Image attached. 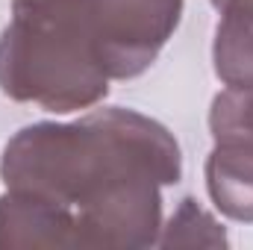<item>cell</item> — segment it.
Returning <instances> with one entry per match:
<instances>
[{"label":"cell","mask_w":253,"mask_h":250,"mask_svg":"<svg viewBox=\"0 0 253 250\" xmlns=\"http://www.w3.org/2000/svg\"><path fill=\"white\" fill-rule=\"evenodd\" d=\"M106 77L80 0H15V21L0 39L6 94L71 112L100 100Z\"/></svg>","instance_id":"cell-1"},{"label":"cell","mask_w":253,"mask_h":250,"mask_svg":"<svg viewBox=\"0 0 253 250\" xmlns=\"http://www.w3.org/2000/svg\"><path fill=\"white\" fill-rule=\"evenodd\" d=\"M97 59L109 77H135L180 21L183 0H80Z\"/></svg>","instance_id":"cell-2"},{"label":"cell","mask_w":253,"mask_h":250,"mask_svg":"<svg viewBox=\"0 0 253 250\" xmlns=\"http://www.w3.org/2000/svg\"><path fill=\"white\" fill-rule=\"evenodd\" d=\"M209 194L221 212L239 221H253V147L251 144H224L209 156L206 165Z\"/></svg>","instance_id":"cell-3"},{"label":"cell","mask_w":253,"mask_h":250,"mask_svg":"<svg viewBox=\"0 0 253 250\" xmlns=\"http://www.w3.org/2000/svg\"><path fill=\"white\" fill-rule=\"evenodd\" d=\"M218 24L215 71L227 88L253 85V0H227Z\"/></svg>","instance_id":"cell-4"},{"label":"cell","mask_w":253,"mask_h":250,"mask_svg":"<svg viewBox=\"0 0 253 250\" xmlns=\"http://www.w3.org/2000/svg\"><path fill=\"white\" fill-rule=\"evenodd\" d=\"M212 132L224 144H251L253 147V85L227 88L212 103Z\"/></svg>","instance_id":"cell-5"}]
</instances>
